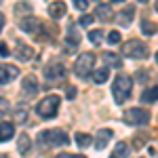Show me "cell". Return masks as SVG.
<instances>
[{
  "label": "cell",
  "instance_id": "e0dca14e",
  "mask_svg": "<svg viewBox=\"0 0 158 158\" xmlns=\"http://www.w3.org/2000/svg\"><path fill=\"white\" fill-rule=\"evenodd\" d=\"M156 99H158V85L141 93V101H143V103H152V101H156Z\"/></svg>",
  "mask_w": 158,
  "mask_h": 158
},
{
  "label": "cell",
  "instance_id": "7402d4cb",
  "mask_svg": "<svg viewBox=\"0 0 158 158\" xmlns=\"http://www.w3.org/2000/svg\"><path fill=\"white\" fill-rule=\"evenodd\" d=\"M68 44H70V47H78V44H80V36L76 34V30H74L72 25H70V30H68Z\"/></svg>",
  "mask_w": 158,
  "mask_h": 158
},
{
  "label": "cell",
  "instance_id": "cb8c5ba5",
  "mask_svg": "<svg viewBox=\"0 0 158 158\" xmlns=\"http://www.w3.org/2000/svg\"><path fill=\"white\" fill-rule=\"evenodd\" d=\"M89 40H91L93 44H99V42L103 40V32H101V30H91V32H89Z\"/></svg>",
  "mask_w": 158,
  "mask_h": 158
},
{
  "label": "cell",
  "instance_id": "3957f363",
  "mask_svg": "<svg viewBox=\"0 0 158 158\" xmlns=\"http://www.w3.org/2000/svg\"><path fill=\"white\" fill-rule=\"evenodd\" d=\"M122 120L131 127H139V124H148L150 122V112L146 108H129L122 114Z\"/></svg>",
  "mask_w": 158,
  "mask_h": 158
},
{
  "label": "cell",
  "instance_id": "7c38bea8",
  "mask_svg": "<svg viewBox=\"0 0 158 158\" xmlns=\"http://www.w3.org/2000/svg\"><path fill=\"white\" fill-rule=\"evenodd\" d=\"M135 17V6H124V11H120V15L116 17L120 25H131Z\"/></svg>",
  "mask_w": 158,
  "mask_h": 158
},
{
  "label": "cell",
  "instance_id": "83f0119b",
  "mask_svg": "<svg viewBox=\"0 0 158 158\" xmlns=\"http://www.w3.org/2000/svg\"><path fill=\"white\" fill-rule=\"evenodd\" d=\"M78 23L82 25V27H89V23H93V15H82Z\"/></svg>",
  "mask_w": 158,
  "mask_h": 158
},
{
  "label": "cell",
  "instance_id": "52a82bcc",
  "mask_svg": "<svg viewBox=\"0 0 158 158\" xmlns=\"http://www.w3.org/2000/svg\"><path fill=\"white\" fill-rule=\"evenodd\" d=\"M17 65H11V63H0V85H9L11 80L17 78Z\"/></svg>",
  "mask_w": 158,
  "mask_h": 158
},
{
  "label": "cell",
  "instance_id": "d6986e66",
  "mask_svg": "<svg viewBox=\"0 0 158 158\" xmlns=\"http://www.w3.org/2000/svg\"><path fill=\"white\" fill-rule=\"evenodd\" d=\"M17 148H19V152H21V154H27V152H30V148H32V141H30V137H27L25 133L19 135V143H17Z\"/></svg>",
  "mask_w": 158,
  "mask_h": 158
},
{
  "label": "cell",
  "instance_id": "7a4b0ae2",
  "mask_svg": "<svg viewBox=\"0 0 158 158\" xmlns=\"http://www.w3.org/2000/svg\"><path fill=\"white\" fill-rule=\"evenodd\" d=\"M59 103L61 97L59 95H47L44 99H40L36 106V112L40 118H53L57 112H59Z\"/></svg>",
  "mask_w": 158,
  "mask_h": 158
},
{
  "label": "cell",
  "instance_id": "4fadbf2b",
  "mask_svg": "<svg viewBox=\"0 0 158 158\" xmlns=\"http://www.w3.org/2000/svg\"><path fill=\"white\" fill-rule=\"evenodd\" d=\"M112 129H99V133H97V143H95V148L97 150H103V148L108 146V141L112 139Z\"/></svg>",
  "mask_w": 158,
  "mask_h": 158
},
{
  "label": "cell",
  "instance_id": "484cf974",
  "mask_svg": "<svg viewBox=\"0 0 158 158\" xmlns=\"http://www.w3.org/2000/svg\"><path fill=\"white\" fill-rule=\"evenodd\" d=\"M108 42H110V44H118V42H120V32H116V30L110 32V34H108Z\"/></svg>",
  "mask_w": 158,
  "mask_h": 158
},
{
  "label": "cell",
  "instance_id": "74e56055",
  "mask_svg": "<svg viewBox=\"0 0 158 158\" xmlns=\"http://www.w3.org/2000/svg\"><path fill=\"white\" fill-rule=\"evenodd\" d=\"M156 11H158V0H156Z\"/></svg>",
  "mask_w": 158,
  "mask_h": 158
},
{
  "label": "cell",
  "instance_id": "836d02e7",
  "mask_svg": "<svg viewBox=\"0 0 158 158\" xmlns=\"http://www.w3.org/2000/svg\"><path fill=\"white\" fill-rule=\"evenodd\" d=\"M55 158H70V154H59V156H55Z\"/></svg>",
  "mask_w": 158,
  "mask_h": 158
},
{
  "label": "cell",
  "instance_id": "d4e9b609",
  "mask_svg": "<svg viewBox=\"0 0 158 158\" xmlns=\"http://www.w3.org/2000/svg\"><path fill=\"white\" fill-rule=\"evenodd\" d=\"M141 32H143L146 36H152V34L156 32V25L152 23V21H143V23H141Z\"/></svg>",
  "mask_w": 158,
  "mask_h": 158
},
{
  "label": "cell",
  "instance_id": "ac0fdd59",
  "mask_svg": "<svg viewBox=\"0 0 158 158\" xmlns=\"http://www.w3.org/2000/svg\"><path fill=\"white\" fill-rule=\"evenodd\" d=\"M127 156H129V146L124 141H120L118 146L114 148V152L110 154V158H127Z\"/></svg>",
  "mask_w": 158,
  "mask_h": 158
},
{
  "label": "cell",
  "instance_id": "9c48e42d",
  "mask_svg": "<svg viewBox=\"0 0 158 158\" xmlns=\"http://www.w3.org/2000/svg\"><path fill=\"white\" fill-rule=\"evenodd\" d=\"M19 27H21V32H38L42 27V21L38 17H23Z\"/></svg>",
  "mask_w": 158,
  "mask_h": 158
},
{
  "label": "cell",
  "instance_id": "8fae6325",
  "mask_svg": "<svg viewBox=\"0 0 158 158\" xmlns=\"http://www.w3.org/2000/svg\"><path fill=\"white\" fill-rule=\"evenodd\" d=\"M65 2H61V0H55V2H51L49 4V15L53 19H61L63 15H65Z\"/></svg>",
  "mask_w": 158,
  "mask_h": 158
},
{
  "label": "cell",
  "instance_id": "44dd1931",
  "mask_svg": "<svg viewBox=\"0 0 158 158\" xmlns=\"http://www.w3.org/2000/svg\"><path fill=\"white\" fill-rule=\"evenodd\" d=\"M103 61H106L108 65H112V68H122V61L118 59V55H114V53H106V55H103Z\"/></svg>",
  "mask_w": 158,
  "mask_h": 158
},
{
  "label": "cell",
  "instance_id": "8992f818",
  "mask_svg": "<svg viewBox=\"0 0 158 158\" xmlns=\"http://www.w3.org/2000/svg\"><path fill=\"white\" fill-rule=\"evenodd\" d=\"M40 141H47V143H53V146H68L70 139L63 131H44V133L38 135Z\"/></svg>",
  "mask_w": 158,
  "mask_h": 158
},
{
  "label": "cell",
  "instance_id": "277c9868",
  "mask_svg": "<svg viewBox=\"0 0 158 158\" xmlns=\"http://www.w3.org/2000/svg\"><path fill=\"white\" fill-rule=\"evenodd\" d=\"M122 55L131 57V59H143V57H148V47L141 40H129L122 44Z\"/></svg>",
  "mask_w": 158,
  "mask_h": 158
},
{
  "label": "cell",
  "instance_id": "603a6c76",
  "mask_svg": "<svg viewBox=\"0 0 158 158\" xmlns=\"http://www.w3.org/2000/svg\"><path fill=\"white\" fill-rule=\"evenodd\" d=\"M91 141H93V139H91V135H86V133H76V143H78L80 148H89V146H91Z\"/></svg>",
  "mask_w": 158,
  "mask_h": 158
},
{
  "label": "cell",
  "instance_id": "d6a6232c",
  "mask_svg": "<svg viewBox=\"0 0 158 158\" xmlns=\"http://www.w3.org/2000/svg\"><path fill=\"white\" fill-rule=\"evenodd\" d=\"M2 27H4V15L0 13V32H2Z\"/></svg>",
  "mask_w": 158,
  "mask_h": 158
},
{
  "label": "cell",
  "instance_id": "ab89813d",
  "mask_svg": "<svg viewBox=\"0 0 158 158\" xmlns=\"http://www.w3.org/2000/svg\"><path fill=\"white\" fill-rule=\"evenodd\" d=\"M139 2H148V0H139Z\"/></svg>",
  "mask_w": 158,
  "mask_h": 158
},
{
  "label": "cell",
  "instance_id": "f35d334b",
  "mask_svg": "<svg viewBox=\"0 0 158 158\" xmlns=\"http://www.w3.org/2000/svg\"><path fill=\"white\" fill-rule=\"evenodd\" d=\"M156 63H158V53H156Z\"/></svg>",
  "mask_w": 158,
  "mask_h": 158
},
{
  "label": "cell",
  "instance_id": "ba28073f",
  "mask_svg": "<svg viewBox=\"0 0 158 158\" xmlns=\"http://www.w3.org/2000/svg\"><path fill=\"white\" fill-rule=\"evenodd\" d=\"M44 76H47V80H61L63 76H65V68H63V63H51V65H47L44 68Z\"/></svg>",
  "mask_w": 158,
  "mask_h": 158
},
{
  "label": "cell",
  "instance_id": "4dcf8cb0",
  "mask_svg": "<svg viewBox=\"0 0 158 158\" xmlns=\"http://www.w3.org/2000/svg\"><path fill=\"white\" fill-rule=\"evenodd\" d=\"M0 55H2V57H6V55H9V47H6L4 42H0Z\"/></svg>",
  "mask_w": 158,
  "mask_h": 158
},
{
  "label": "cell",
  "instance_id": "2e32d148",
  "mask_svg": "<svg viewBox=\"0 0 158 158\" xmlns=\"http://www.w3.org/2000/svg\"><path fill=\"white\" fill-rule=\"evenodd\" d=\"M110 78V68L108 65H103V68H99V70H95V74H93V80L97 82V85H101V82H106Z\"/></svg>",
  "mask_w": 158,
  "mask_h": 158
},
{
  "label": "cell",
  "instance_id": "5bb4252c",
  "mask_svg": "<svg viewBox=\"0 0 158 158\" xmlns=\"http://www.w3.org/2000/svg\"><path fill=\"white\" fill-rule=\"evenodd\" d=\"M17 57H19L21 61H30L32 57H34V49H32V47H27V44H21V42H19V44H17Z\"/></svg>",
  "mask_w": 158,
  "mask_h": 158
},
{
  "label": "cell",
  "instance_id": "9a60e30c",
  "mask_svg": "<svg viewBox=\"0 0 158 158\" xmlns=\"http://www.w3.org/2000/svg\"><path fill=\"white\" fill-rule=\"evenodd\" d=\"M13 135H15V127L11 122H2L0 124V141H9Z\"/></svg>",
  "mask_w": 158,
  "mask_h": 158
},
{
  "label": "cell",
  "instance_id": "1f68e13d",
  "mask_svg": "<svg viewBox=\"0 0 158 158\" xmlns=\"http://www.w3.org/2000/svg\"><path fill=\"white\" fill-rule=\"evenodd\" d=\"M74 97H76V89L70 86V89H68V99H74Z\"/></svg>",
  "mask_w": 158,
  "mask_h": 158
},
{
  "label": "cell",
  "instance_id": "ffe728a7",
  "mask_svg": "<svg viewBox=\"0 0 158 158\" xmlns=\"http://www.w3.org/2000/svg\"><path fill=\"white\" fill-rule=\"evenodd\" d=\"M97 17L103 21V23H108L110 19L114 17L112 15V11H110V6H106V4H101V6H97Z\"/></svg>",
  "mask_w": 158,
  "mask_h": 158
},
{
  "label": "cell",
  "instance_id": "8d00e7d4",
  "mask_svg": "<svg viewBox=\"0 0 158 158\" xmlns=\"http://www.w3.org/2000/svg\"><path fill=\"white\" fill-rule=\"evenodd\" d=\"M0 158H9V156H2V154H0Z\"/></svg>",
  "mask_w": 158,
  "mask_h": 158
},
{
  "label": "cell",
  "instance_id": "e575fe53",
  "mask_svg": "<svg viewBox=\"0 0 158 158\" xmlns=\"http://www.w3.org/2000/svg\"><path fill=\"white\" fill-rule=\"evenodd\" d=\"M70 158H85V156H80V154H74V156H70Z\"/></svg>",
  "mask_w": 158,
  "mask_h": 158
},
{
  "label": "cell",
  "instance_id": "f1b7e54d",
  "mask_svg": "<svg viewBox=\"0 0 158 158\" xmlns=\"http://www.w3.org/2000/svg\"><path fill=\"white\" fill-rule=\"evenodd\" d=\"M74 6L80 9V11H85L86 6H89V2H86V0H74Z\"/></svg>",
  "mask_w": 158,
  "mask_h": 158
},
{
  "label": "cell",
  "instance_id": "4316f807",
  "mask_svg": "<svg viewBox=\"0 0 158 158\" xmlns=\"http://www.w3.org/2000/svg\"><path fill=\"white\" fill-rule=\"evenodd\" d=\"M4 114H9V101L4 97H0V118H2Z\"/></svg>",
  "mask_w": 158,
  "mask_h": 158
},
{
  "label": "cell",
  "instance_id": "f546056e",
  "mask_svg": "<svg viewBox=\"0 0 158 158\" xmlns=\"http://www.w3.org/2000/svg\"><path fill=\"white\" fill-rule=\"evenodd\" d=\"M15 118H17V120H21V122H23L25 118H27V114H25V110H17V112H15Z\"/></svg>",
  "mask_w": 158,
  "mask_h": 158
},
{
  "label": "cell",
  "instance_id": "6da1fadb",
  "mask_svg": "<svg viewBox=\"0 0 158 158\" xmlns=\"http://www.w3.org/2000/svg\"><path fill=\"white\" fill-rule=\"evenodd\" d=\"M131 89H133V78L129 74H120L114 85H112V93H114V101L116 103H124L131 97Z\"/></svg>",
  "mask_w": 158,
  "mask_h": 158
},
{
  "label": "cell",
  "instance_id": "30bf717a",
  "mask_svg": "<svg viewBox=\"0 0 158 158\" xmlns=\"http://www.w3.org/2000/svg\"><path fill=\"white\" fill-rule=\"evenodd\" d=\"M21 91H23L25 95H34L38 91V80L30 74V76H25L23 80H21Z\"/></svg>",
  "mask_w": 158,
  "mask_h": 158
},
{
  "label": "cell",
  "instance_id": "d590c367",
  "mask_svg": "<svg viewBox=\"0 0 158 158\" xmlns=\"http://www.w3.org/2000/svg\"><path fill=\"white\" fill-rule=\"evenodd\" d=\"M114 2H124V0H114Z\"/></svg>",
  "mask_w": 158,
  "mask_h": 158
},
{
  "label": "cell",
  "instance_id": "5b68a950",
  "mask_svg": "<svg viewBox=\"0 0 158 158\" xmlns=\"http://www.w3.org/2000/svg\"><path fill=\"white\" fill-rule=\"evenodd\" d=\"M93 65H95V55H91V53H82L76 63H74V72L76 76H80V78H85L86 74L93 70Z\"/></svg>",
  "mask_w": 158,
  "mask_h": 158
}]
</instances>
